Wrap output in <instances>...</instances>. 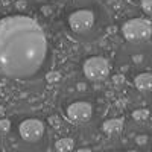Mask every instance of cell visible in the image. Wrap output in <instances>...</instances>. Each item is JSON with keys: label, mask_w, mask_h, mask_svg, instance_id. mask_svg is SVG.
<instances>
[{"label": "cell", "mask_w": 152, "mask_h": 152, "mask_svg": "<svg viewBox=\"0 0 152 152\" xmlns=\"http://www.w3.org/2000/svg\"><path fill=\"white\" fill-rule=\"evenodd\" d=\"M73 148H75V140L70 137L59 138L55 143V149L59 151V152H69V151H73Z\"/></svg>", "instance_id": "9c48e42d"}, {"label": "cell", "mask_w": 152, "mask_h": 152, "mask_svg": "<svg viewBox=\"0 0 152 152\" xmlns=\"http://www.w3.org/2000/svg\"><path fill=\"white\" fill-rule=\"evenodd\" d=\"M146 142H148V137H146V135H140V137H137V145H140V146H142V145H145Z\"/></svg>", "instance_id": "5bb4252c"}, {"label": "cell", "mask_w": 152, "mask_h": 152, "mask_svg": "<svg viewBox=\"0 0 152 152\" xmlns=\"http://www.w3.org/2000/svg\"><path fill=\"white\" fill-rule=\"evenodd\" d=\"M149 117V111L148 110H135L132 113V119L137 120V122H143Z\"/></svg>", "instance_id": "30bf717a"}, {"label": "cell", "mask_w": 152, "mask_h": 152, "mask_svg": "<svg viewBox=\"0 0 152 152\" xmlns=\"http://www.w3.org/2000/svg\"><path fill=\"white\" fill-rule=\"evenodd\" d=\"M43 28L28 15L0 18V75L26 79L40 70L47 56Z\"/></svg>", "instance_id": "6da1fadb"}, {"label": "cell", "mask_w": 152, "mask_h": 152, "mask_svg": "<svg viewBox=\"0 0 152 152\" xmlns=\"http://www.w3.org/2000/svg\"><path fill=\"white\" fill-rule=\"evenodd\" d=\"M142 8L146 14L152 15V0H142Z\"/></svg>", "instance_id": "7c38bea8"}, {"label": "cell", "mask_w": 152, "mask_h": 152, "mask_svg": "<svg viewBox=\"0 0 152 152\" xmlns=\"http://www.w3.org/2000/svg\"><path fill=\"white\" fill-rule=\"evenodd\" d=\"M102 129L107 134H110V135L122 132V129H123V119H110V120H107L102 125Z\"/></svg>", "instance_id": "ba28073f"}, {"label": "cell", "mask_w": 152, "mask_h": 152, "mask_svg": "<svg viewBox=\"0 0 152 152\" xmlns=\"http://www.w3.org/2000/svg\"><path fill=\"white\" fill-rule=\"evenodd\" d=\"M58 79H59V73H56V72L47 75V81L49 82H53V81H58Z\"/></svg>", "instance_id": "4fadbf2b"}, {"label": "cell", "mask_w": 152, "mask_h": 152, "mask_svg": "<svg viewBox=\"0 0 152 152\" xmlns=\"http://www.w3.org/2000/svg\"><path fill=\"white\" fill-rule=\"evenodd\" d=\"M20 135L24 142H29V143H34V142H38L40 138L43 137L44 134V125L41 120L38 119H28L20 123Z\"/></svg>", "instance_id": "5b68a950"}, {"label": "cell", "mask_w": 152, "mask_h": 152, "mask_svg": "<svg viewBox=\"0 0 152 152\" xmlns=\"http://www.w3.org/2000/svg\"><path fill=\"white\" fill-rule=\"evenodd\" d=\"M114 82H116V84H123L125 82V78H123L122 75H117V76H114Z\"/></svg>", "instance_id": "9a60e30c"}, {"label": "cell", "mask_w": 152, "mask_h": 152, "mask_svg": "<svg viewBox=\"0 0 152 152\" xmlns=\"http://www.w3.org/2000/svg\"><path fill=\"white\" fill-rule=\"evenodd\" d=\"M70 29L76 34H85L94 26V14L90 9H78L69 17Z\"/></svg>", "instance_id": "277c9868"}, {"label": "cell", "mask_w": 152, "mask_h": 152, "mask_svg": "<svg viewBox=\"0 0 152 152\" xmlns=\"http://www.w3.org/2000/svg\"><path fill=\"white\" fill-rule=\"evenodd\" d=\"M122 34L128 41L132 43L145 41L152 35V26L145 18H132L122 26Z\"/></svg>", "instance_id": "7a4b0ae2"}, {"label": "cell", "mask_w": 152, "mask_h": 152, "mask_svg": "<svg viewBox=\"0 0 152 152\" xmlns=\"http://www.w3.org/2000/svg\"><path fill=\"white\" fill-rule=\"evenodd\" d=\"M82 70L90 81H104L110 75V62L102 56H91L84 62Z\"/></svg>", "instance_id": "3957f363"}, {"label": "cell", "mask_w": 152, "mask_h": 152, "mask_svg": "<svg viewBox=\"0 0 152 152\" xmlns=\"http://www.w3.org/2000/svg\"><path fill=\"white\" fill-rule=\"evenodd\" d=\"M91 105L88 102H75L67 108V117L75 123H84L91 117Z\"/></svg>", "instance_id": "8992f818"}, {"label": "cell", "mask_w": 152, "mask_h": 152, "mask_svg": "<svg viewBox=\"0 0 152 152\" xmlns=\"http://www.w3.org/2000/svg\"><path fill=\"white\" fill-rule=\"evenodd\" d=\"M135 87L140 91H151L152 90V73H140L134 79Z\"/></svg>", "instance_id": "52a82bcc"}, {"label": "cell", "mask_w": 152, "mask_h": 152, "mask_svg": "<svg viewBox=\"0 0 152 152\" xmlns=\"http://www.w3.org/2000/svg\"><path fill=\"white\" fill-rule=\"evenodd\" d=\"M11 131V122L8 119H0V135L8 134Z\"/></svg>", "instance_id": "8fae6325"}]
</instances>
